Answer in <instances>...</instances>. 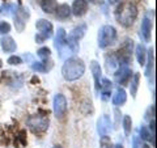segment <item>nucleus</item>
Here are the masks:
<instances>
[{
	"label": "nucleus",
	"mask_w": 157,
	"mask_h": 148,
	"mask_svg": "<svg viewBox=\"0 0 157 148\" xmlns=\"http://www.w3.org/2000/svg\"><path fill=\"white\" fill-rule=\"evenodd\" d=\"M82 72H84V64L81 63V60H77V59H71L63 67V73H64L66 79H70V80H75V79L80 77Z\"/></svg>",
	"instance_id": "f257e3e1"
},
{
	"label": "nucleus",
	"mask_w": 157,
	"mask_h": 148,
	"mask_svg": "<svg viewBox=\"0 0 157 148\" xmlns=\"http://www.w3.org/2000/svg\"><path fill=\"white\" fill-rule=\"evenodd\" d=\"M117 16H118L119 22H122L126 26H128L134 22V20L136 17V8H135V6H132V4H124V6H122L118 9Z\"/></svg>",
	"instance_id": "f03ea898"
},
{
	"label": "nucleus",
	"mask_w": 157,
	"mask_h": 148,
	"mask_svg": "<svg viewBox=\"0 0 157 148\" xmlns=\"http://www.w3.org/2000/svg\"><path fill=\"white\" fill-rule=\"evenodd\" d=\"M67 110V105H66V98L63 96H56L55 97V114L56 117H63Z\"/></svg>",
	"instance_id": "7ed1b4c3"
},
{
	"label": "nucleus",
	"mask_w": 157,
	"mask_h": 148,
	"mask_svg": "<svg viewBox=\"0 0 157 148\" xmlns=\"http://www.w3.org/2000/svg\"><path fill=\"white\" fill-rule=\"evenodd\" d=\"M86 8H88V4L85 0H76V2L73 3V13H75L76 16L84 14L86 12Z\"/></svg>",
	"instance_id": "20e7f679"
},
{
	"label": "nucleus",
	"mask_w": 157,
	"mask_h": 148,
	"mask_svg": "<svg viewBox=\"0 0 157 148\" xmlns=\"http://www.w3.org/2000/svg\"><path fill=\"white\" fill-rule=\"evenodd\" d=\"M42 8L45 9V12L51 13L54 9L56 8V2L55 0H43L42 2Z\"/></svg>",
	"instance_id": "39448f33"
},
{
	"label": "nucleus",
	"mask_w": 157,
	"mask_h": 148,
	"mask_svg": "<svg viewBox=\"0 0 157 148\" xmlns=\"http://www.w3.org/2000/svg\"><path fill=\"white\" fill-rule=\"evenodd\" d=\"M70 7L66 6V4H62L60 7H58V16L60 18H64L70 16Z\"/></svg>",
	"instance_id": "423d86ee"
},
{
	"label": "nucleus",
	"mask_w": 157,
	"mask_h": 148,
	"mask_svg": "<svg viewBox=\"0 0 157 148\" xmlns=\"http://www.w3.org/2000/svg\"><path fill=\"white\" fill-rule=\"evenodd\" d=\"M101 148H111V142L109 138H102V140H101Z\"/></svg>",
	"instance_id": "0eeeda50"
},
{
	"label": "nucleus",
	"mask_w": 157,
	"mask_h": 148,
	"mask_svg": "<svg viewBox=\"0 0 157 148\" xmlns=\"http://www.w3.org/2000/svg\"><path fill=\"white\" fill-rule=\"evenodd\" d=\"M9 30V25L6 22H2L0 24V33H7Z\"/></svg>",
	"instance_id": "6e6552de"
},
{
	"label": "nucleus",
	"mask_w": 157,
	"mask_h": 148,
	"mask_svg": "<svg viewBox=\"0 0 157 148\" xmlns=\"http://www.w3.org/2000/svg\"><path fill=\"white\" fill-rule=\"evenodd\" d=\"M9 62H13L12 64H18V63H20V59H18V58H11V59H9Z\"/></svg>",
	"instance_id": "1a4fd4ad"
},
{
	"label": "nucleus",
	"mask_w": 157,
	"mask_h": 148,
	"mask_svg": "<svg viewBox=\"0 0 157 148\" xmlns=\"http://www.w3.org/2000/svg\"><path fill=\"white\" fill-rule=\"evenodd\" d=\"M111 3H117V2H119V0H110Z\"/></svg>",
	"instance_id": "9d476101"
},
{
	"label": "nucleus",
	"mask_w": 157,
	"mask_h": 148,
	"mask_svg": "<svg viewBox=\"0 0 157 148\" xmlns=\"http://www.w3.org/2000/svg\"><path fill=\"white\" fill-rule=\"evenodd\" d=\"M54 148H60V147H58V146H56V147H54Z\"/></svg>",
	"instance_id": "9b49d317"
}]
</instances>
